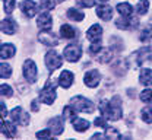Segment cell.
Masks as SVG:
<instances>
[{"instance_id": "obj_1", "label": "cell", "mask_w": 152, "mask_h": 140, "mask_svg": "<svg viewBox=\"0 0 152 140\" xmlns=\"http://www.w3.org/2000/svg\"><path fill=\"white\" fill-rule=\"evenodd\" d=\"M99 111L102 114V117H105L110 121H117L121 118L123 111H121V99L120 96H114L111 101L102 99L99 102Z\"/></svg>"}, {"instance_id": "obj_2", "label": "cell", "mask_w": 152, "mask_h": 140, "mask_svg": "<svg viewBox=\"0 0 152 140\" xmlns=\"http://www.w3.org/2000/svg\"><path fill=\"white\" fill-rule=\"evenodd\" d=\"M39 99L47 105H51L56 99V82L53 79H48L45 82L42 91L39 92Z\"/></svg>"}, {"instance_id": "obj_3", "label": "cell", "mask_w": 152, "mask_h": 140, "mask_svg": "<svg viewBox=\"0 0 152 140\" xmlns=\"http://www.w3.org/2000/svg\"><path fill=\"white\" fill-rule=\"evenodd\" d=\"M70 105L79 112H92L94 111V105L92 102L83 96H75L70 99Z\"/></svg>"}, {"instance_id": "obj_4", "label": "cell", "mask_w": 152, "mask_h": 140, "mask_svg": "<svg viewBox=\"0 0 152 140\" xmlns=\"http://www.w3.org/2000/svg\"><path fill=\"white\" fill-rule=\"evenodd\" d=\"M132 60H134V66L140 67L143 63L152 60V50L149 48V47H143V48H140L139 51H136V53L132 56Z\"/></svg>"}, {"instance_id": "obj_5", "label": "cell", "mask_w": 152, "mask_h": 140, "mask_svg": "<svg viewBox=\"0 0 152 140\" xmlns=\"http://www.w3.org/2000/svg\"><path fill=\"white\" fill-rule=\"evenodd\" d=\"M63 54H64V59L67 61L75 63V61H77L80 59V56H82V48H80L79 44H70V45H67V47L63 50Z\"/></svg>"}, {"instance_id": "obj_6", "label": "cell", "mask_w": 152, "mask_h": 140, "mask_svg": "<svg viewBox=\"0 0 152 140\" xmlns=\"http://www.w3.org/2000/svg\"><path fill=\"white\" fill-rule=\"evenodd\" d=\"M61 64H63V60H61V57L57 54L54 50H50L45 54V66H47V69L50 72L57 70L58 67H61Z\"/></svg>"}, {"instance_id": "obj_7", "label": "cell", "mask_w": 152, "mask_h": 140, "mask_svg": "<svg viewBox=\"0 0 152 140\" xmlns=\"http://www.w3.org/2000/svg\"><path fill=\"white\" fill-rule=\"evenodd\" d=\"M10 120L13 121L15 124H18V125L26 127V125L29 124V115H28L26 112H23L20 107H15V108L10 111Z\"/></svg>"}, {"instance_id": "obj_8", "label": "cell", "mask_w": 152, "mask_h": 140, "mask_svg": "<svg viewBox=\"0 0 152 140\" xmlns=\"http://www.w3.org/2000/svg\"><path fill=\"white\" fill-rule=\"evenodd\" d=\"M22 72H23V76L28 82H35L37 80V66L32 60H29V59L25 60Z\"/></svg>"}, {"instance_id": "obj_9", "label": "cell", "mask_w": 152, "mask_h": 140, "mask_svg": "<svg viewBox=\"0 0 152 140\" xmlns=\"http://www.w3.org/2000/svg\"><path fill=\"white\" fill-rule=\"evenodd\" d=\"M19 7H20L22 13H23L26 18H34V16L37 15L38 6H37V3L32 1V0H23V1L19 4Z\"/></svg>"}, {"instance_id": "obj_10", "label": "cell", "mask_w": 152, "mask_h": 140, "mask_svg": "<svg viewBox=\"0 0 152 140\" xmlns=\"http://www.w3.org/2000/svg\"><path fill=\"white\" fill-rule=\"evenodd\" d=\"M37 25L42 31H50L53 28V18L48 12H42L37 19Z\"/></svg>"}, {"instance_id": "obj_11", "label": "cell", "mask_w": 152, "mask_h": 140, "mask_svg": "<svg viewBox=\"0 0 152 140\" xmlns=\"http://www.w3.org/2000/svg\"><path fill=\"white\" fill-rule=\"evenodd\" d=\"M85 85L88 86V88H96L98 85H99V80H101V75H99V72L98 70H89V72H86V75H85Z\"/></svg>"}, {"instance_id": "obj_12", "label": "cell", "mask_w": 152, "mask_h": 140, "mask_svg": "<svg viewBox=\"0 0 152 140\" xmlns=\"http://www.w3.org/2000/svg\"><path fill=\"white\" fill-rule=\"evenodd\" d=\"M115 26L120 29H132L137 26V20L132 16H121L120 19L115 20Z\"/></svg>"}, {"instance_id": "obj_13", "label": "cell", "mask_w": 152, "mask_h": 140, "mask_svg": "<svg viewBox=\"0 0 152 140\" xmlns=\"http://www.w3.org/2000/svg\"><path fill=\"white\" fill-rule=\"evenodd\" d=\"M101 37H102V28H101L98 23L92 25V26L88 29L86 38L91 41V42H99V41H101Z\"/></svg>"}, {"instance_id": "obj_14", "label": "cell", "mask_w": 152, "mask_h": 140, "mask_svg": "<svg viewBox=\"0 0 152 140\" xmlns=\"http://www.w3.org/2000/svg\"><path fill=\"white\" fill-rule=\"evenodd\" d=\"M73 80H75V76H73L72 72H69V70H63L61 75H60V78H58V85H60L63 89H67V88L72 86Z\"/></svg>"}, {"instance_id": "obj_15", "label": "cell", "mask_w": 152, "mask_h": 140, "mask_svg": "<svg viewBox=\"0 0 152 140\" xmlns=\"http://www.w3.org/2000/svg\"><path fill=\"white\" fill-rule=\"evenodd\" d=\"M1 133L3 136H6L7 139H13L18 134V128L12 124V123H6L4 118H1Z\"/></svg>"}, {"instance_id": "obj_16", "label": "cell", "mask_w": 152, "mask_h": 140, "mask_svg": "<svg viewBox=\"0 0 152 140\" xmlns=\"http://www.w3.org/2000/svg\"><path fill=\"white\" fill-rule=\"evenodd\" d=\"M16 29H18V25H16V22L13 19L7 18V19L1 20V32H3V34H6V35H13V34L16 32Z\"/></svg>"}, {"instance_id": "obj_17", "label": "cell", "mask_w": 152, "mask_h": 140, "mask_svg": "<svg viewBox=\"0 0 152 140\" xmlns=\"http://www.w3.org/2000/svg\"><path fill=\"white\" fill-rule=\"evenodd\" d=\"M63 127H64V124H63V120L60 117H54L48 121V128L53 131L54 136H58V134L63 133V130H64Z\"/></svg>"}, {"instance_id": "obj_18", "label": "cell", "mask_w": 152, "mask_h": 140, "mask_svg": "<svg viewBox=\"0 0 152 140\" xmlns=\"http://www.w3.org/2000/svg\"><path fill=\"white\" fill-rule=\"evenodd\" d=\"M96 15L102 20L108 22V20L113 19V7H110L107 4H101V6L96 7Z\"/></svg>"}, {"instance_id": "obj_19", "label": "cell", "mask_w": 152, "mask_h": 140, "mask_svg": "<svg viewBox=\"0 0 152 140\" xmlns=\"http://www.w3.org/2000/svg\"><path fill=\"white\" fill-rule=\"evenodd\" d=\"M16 53V48L13 44H1V48H0V57L1 60H6V59H12Z\"/></svg>"}, {"instance_id": "obj_20", "label": "cell", "mask_w": 152, "mask_h": 140, "mask_svg": "<svg viewBox=\"0 0 152 140\" xmlns=\"http://www.w3.org/2000/svg\"><path fill=\"white\" fill-rule=\"evenodd\" d=\"M38 40L41 41L44 45H48V47H53V45L58 44V38H57L54 34H45V32H42V34H39Z\"/></svg>"}, {"instance_id": "obj_21", "label": "cell", "mask_w": 152, "mask_h": 140, "mask_svg": "<svg viewBox=\"0 0 152 140\" xmlns=\"http://www.w3.org/2000/svg\"><path fill=\"white\" fill-rule=\"evenodd\" d=\"M60 35H61L63 38H66V40H73V38H76L77 34H76V31L70 25L64 23V25L60 26Z\"/></svg>"}, {"instance_id": "obj_22", "label": "cell", "mask_w": 152, "mask_h": 140, "mask_svg": "<svg viewBox=\"0 0 152 140\" xmlns=\"http://www.w3.org/2000/svg\"><path fill=\"white\" fill-rule=\"evenodd\" d=\"M139 80H140V83L145 85V86H152V70L151 69H142V70H140Z\"/></svg>"}, {"instance_id": "obj_23", "label": "cell", "mask_w": 152, "mask_h": 140, "mask_svg": "<svg viewBox=\"0 0 152 140\" xmlns=\"http://www.w3.org/2000/svg\"><path fill=\"white\" fill-rule=\"evenodd\" d=\"M115 10L121 15V16H132L133 15V7L129 3H118L115 6Z\"/></svg>"}, {"instance_id": "obj_24", "label": "cell", "mask_w": 152, "mask_h": 140, "mask_svg": "<svg viewBox=\"0 0 152 140\" xmlns=\"http://www.w3.org/2000/svg\"><path fill=\"white\" fill-rule=\"evenodd\" d=\"M73 123V127H75L76 131H85V130H88L89 127H91V123L86 120H82V118H73L72 120Z\"/></svg>"}, {"instance_id": "obj_25", "label": "cell", "mask_w": 152, "mask_h": 140, "mask_svg": "<svg viewBox=\"0 0 152 140\" xmlns=\"http://www.w3.org/2000/svg\"><path fill=\"white\" fill-rule=\"evenodd\" d=\"M67 18L72 19V20H75V22H80V20H83L85 15H83V12L70 7V9H67Z\"/></svg>"}, {"instance_id": "obj_26", "label": "cell", "mask_w": 152, "mask_h": 140, "mask_svg": "<svg viewBox=\"0 0 152 140\" xmlns=\"http://www.w3.org/2000/svg\"><path fill=\"white\" fill-rule=\"evenodd\" d=\"M76 112H77V111L69 104V105H66L64 110H63V117H64V120H73L75 115H76Z\"/></svg>"}, {"instance_id": "obj_27", "label": "cell", "mask_w": 152, "mask_h": 140, "mask_svg": "<svg viewBox=\"0 0 152 140\" xmlns=\"http://www.w3.org/2000/svg\"><path fill=\"white\" fill-rule=\"evenodd\" d=\"M148 7H149V0H140L136 6V12L137 15H145L148 12Z\"/></svg>"}, {"instance_id": "obj_28", "label": "cell", "mask_w": 152, "mask_h": 140, "mask_svg": "<svg viewBox=\"0 0 152 140\" xmlns=\"http://www.w3.org/2000/svg\"><path fill=\"white\" fill-rule=\"evenodd\" d=\"M0 76H1V79L10 78L12 76V67L9 64H6V63H1V66H0Z\"/></svg>"}, {"instance_id": "obj_29", "label": "cell", "mask_w": 152, "mask_h": 140, "mask_svg": "<svg viewBox=\"0 0 152 140\" xmlns=\"http://www.w3.org/2000/svg\"><path fill=\"white\" fill-rule=\"evenodd\" d=\"M140 117H142V120L145 121L146 124H151L152 123V110L148 108V107H145V108L142 110V112H140Z\"/></svg>"}, {"instance_id": "obj_30", "label": "cell", "mask_w": 152, "mask_h": 140, "mask_svg": "<svg viewBox=\"0 0 152 140\" xmlns=\"http://www.w3.org/2000/svg\"><path fill=\"white\" fill-rule=\"evenodd\" d=\"M140 41L145 42V44H152V28L145 29V31L140 34Z\"/></svg>"}, {"instance_id": "obj_31", "label": "cell", "mask_w": 152, "mask_h": 140, "mask_svg": "<svg viewBox=\"0 0 152 140\" xmlns=\"http://www.w3.org/2000/svg\"><path fill=\"white\" fill-rule=\"evenodd\" d=\"M104 136H105V139H120V137H121L120 133H118L115 128H113V127H107Z\"/></svg>"}, {"instance_id": "obj_32", "label": "cell", "mask_w": 152, "mask_h": 140, "mask_svg": "<svg viewBox=\"0 0 152 140\" xmlns=\"http://www.w3.org/2000/svg\"><path fill=\"white\" fill-rule=\"evenodd\" d=\"M56 0H41V9L42 10H51V9H54V6H56Z\"/></svg>"}, {"instance_id": "obj_33", "label": "cell", "mask_w": 152, "mask_h": 140, "mask_svg": "<svg viewBox=\"0 0 152 140\" xmlns=\"http://www.w3.org/2000/svg\"><path fill=\"white\" fill-rule=\"evenodd\" d=\"M111 57H113V53H111V50H108V48H104V50H102V56L99 54V61H101V63H108V61L111 60Z\"/></svg>"}, {"instance_id": "obj_34", "label": "cell", "mask_w": 152, "mask_h": 140, "mask_svg": "<svg viewBox=\"0 0 152 140\" xmlns=\"http://www.w3.org/2000/svg\"><path fill=\"white\" fill-rule=\"evenodd\" d=\"M140 99L143 102H148V104H152V91L151 89H143L140 92Z\"/></svg>"}, {"instance_id": "obj_35", "label": "cell", "mask_w": 152, "mask_h": 140, "mask_svg": "<svg viewBox=\"0 0 152 140\" xmlns=\"http://www.w3.org/2000/svg\"><path fill=\"white\" fill-rule=\"evenodd\" d=\"M3 3H4V12L6 13H12L13 9H15L16 0H3Z\"/></svg>"}, {"instance_id": "obj_36", "label": "cell", "mask_w": 152, "mask_h": 140, "mask_svg": "<svg viewBox=\"0 0 152 140\" xmlns=\"http://www.w3.org/2000/svg\"><path fill=\"white\" fill-rule=\"evenodd\" d=\"M51 134H53V131H51L50 128H45V130L38 131L35 136H37L38 139H50V137H51Z\"/></svg>"}, {"instance_id": "obj_37", "label": "cell", "mask_w": 152, "mask_h": 140, "mask_svg": "<svg viewBox=\"0 0 152 140\" xmlns=\"http://www.w3.org/2000/svg\"><path fill=\"white\" fill-rule=\"evenodd\" d=\"M12 95H13V91H12V88L3 83V85H1V96H7V98H10Z\"/></svg>"}, {"instance_id": "obj_38", "label": "cell", "mask_w": 152, "mask_h": 140, "mask_svg": "<svg viewBox=\"0 0 152 140\" xmlns=\"http://www.w3.org/2000/svg\"><path fill=\"white\" fill-rule=\"evenodd\" d=\"M76 4L80 7H92L95 4V0H76Z\"/></svg>"}, {"instance_id": "obj_39", "label": "cell", "mask_w": 152, "mask_h": 140, "mask_svg": "<svg viewBox=\"0 0 152 140\" xmlns=\"http://www.w3.org/2000/svg\"><path fill=\"white\" fill-rule=\"evenodd\" d=\"M105 120H107L105 117H98V118H96V120L94 121V124L96 125V127H102V128H107L108 125H107Z\"/></svg>"}, {"instance_id": "obj_40", "label": "cell", "mask_w": 152, "mask_h": 140, "mask_svg": "<svg viewBox=\"0 0 152 140\" xmlns=\"http://www.w3.org/2000/svg\"><path fill=\"white\" fill-rule=\"evenodd\" d=\"M31 110H32L34 112H37L38 110H39V107H38V101H37V99H34L32 102H31Z\"/></svg>"}, {"instance_id": "obj_41", "label": "cell", "mask_w": 152, "mask_h": 140, "mask_svg": "<svg viewBox=\"0 0 152 140\" xmlns=\"http://www.w3.org/2000/svg\"><path fill=\"white\" fill-rule=\"evenodd\" d=\"M6 117V107H4V102H1V118Z\"/></svg>"}, {"instance_id": "obj_42", "label": "cell", "mask_w": 152, "mask_h": 140, "mask_svg": "<svg viewBox=\"0 0 152 140\" xmlns=\"http://www.w3.org/2000/svg\"><path fill=\"white\" fill-rule=\"evenodd\" d=\"M57 3H61V1H64V0H56Z\"/></svg>"}, {"instance_id": "obj_43", "label": "cell", "mask_w": 152, "mask_h": 140, "mask_svg": "<svg viewBox=\"0 0 152 140\" xmlns=\"http://www.w3.org/2000/svg\"><path fill=\"white\" fill-rule=\"evenodd\" d=\"M99 1H108V0H99Z\"/></svg>"}]
</instances>
